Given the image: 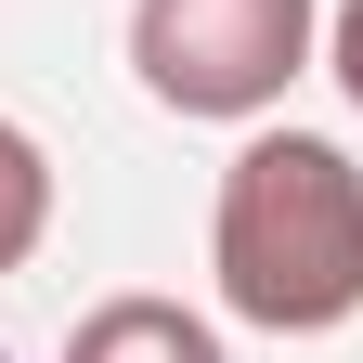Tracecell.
Instances as JSON below:
<instances>
[{
	"mask_svg": "<svg viewBox=\"0 0 363 363\" xmlns=\"http://www.w3.org/2000/svg\"><path fill=\"white\" fill-rule=\"evenodd\" d=\"M208 272H220V311H247L259 337H337L363 311V169H350V143L259 130L220 169Z\"/></svg>",
	"mask_w": 363,
	"mask_h": 363,
	"instance_id": "cell-1",
	"label": "cell"
},
{
	"mask_svg": "<svg viewBox=\"0 0 363 363\" xmlns=\"http://www.w3.org/2000/svg\"><path fill=\"white\" fill-rule=\"evenodd\" d=\"M325 0H130V78L169 117H272L311 78Z\"/></svg>",
	"mask_w": 363,
	"mask_h": 363,
	"instance_id": "cell-2",
	"label": "cell"
},
{
	"mask_svg": "<svg viewBox=\"0 0 363 363\" xmlns=\"http://www.w3.org/2000/svg\"><path fill=\"white\" fill-rule=\"evenodd\" d=\"M65 363H220V325L208 311H182V298H104V311H78V337Z\"/></svg>",
	"mask_w": 363,
	"mask_h": 363,
	"instance_id": "cell-3",
	"label": "cell"
},
{
	"mask_svg": "<svg viewBox=\"0 0 363 363\" xmlns=\"http://www.w3.org/2000/svg\"><path fill=\"white\" fill-rule=\"evenodd\" d=\"M39 234H52V156L0 117V272H26V259H39Z\"/></svg>",
	"mask_w": 363,
	"mask_h": 363,
	"instance_id": "cell-4",
	"label": "cell"
},
{
	"mask_svg": "<svg viewBox=\"0 0 363 363\" xmlns=\"http://www.w3.org/2000/svg\"><path fill=\"white\" fill-rule=\"evenodd\" d=\"M325 65H337V91L363 104V0H337V26H325Z\"/></svg>",
	"mask_w": 363,
	"mask_h": 363,
	"instance_id": "cell-5",
	"label": "cell"
}]
</instances>
